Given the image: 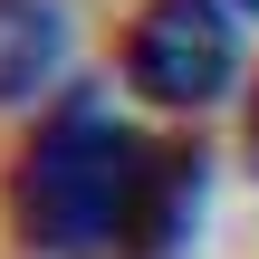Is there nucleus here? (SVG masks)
Returning <instances> with one entry per match:
<instances>
[{
    "instance_id": "obj_1",
    "label": "nucleus",
    "mask_w": 259,
    "mask_h": 259,
    "mask_svg": "<svg viewBox=\"0 0 259 259\" xmlns=\"http://www.w3.org/2000/svg\"><path fill=\"white\" fill-rule=\"evenodd\" d=\"M154 154L115 106H96L87 87H67L38 135L10 163V231L29 259H125L144 192H154Z\"/></svg>"
},
{
    "instance_id": "obj_2",
    "label": "nucleus",
    "mask_w": 259,
    "mask_h": 259,
    "mask_svg": "<svg viewBox=\"0 0 259 259\" xmlns=\"http://www.w3.org/2000/svg\"><path fill=\"white\" fill-rule=\"evenodd\" d=\"M125 87L163 115H202L240 87V0H144L125 19Z\"/></svg>"
},
{
    "instance_id": "obj_3",
    "label": "nucleus",
    "mask_w": 259,
    "mask_h": 259,
    "mask_svg": "<svg viewBox=\"0 0 259 259\" xmlns=\"http://www.w3.org/2000/svg\"><path fill=\"white\" fill-rule=\"evenodd\" d=\"M77 10L67 0H0V106H38L67 67Z\"/></svg>"
},
{
    "instance_id": "obj_4",
    "label": "nucleus",
    "mask_w": 259,
    "mask_h": 259,
    "mask_svg": "<svg viewBox=\"0 0 259 259\" xmlns=\"http://www.w3.org/2000/svg\"><path fill=\"white\" fill-rule=\"evenodd\" d=\"M202 192H211L202 144H163V154H154L144 221H135V250H125V259H183V250H192V231H202Z\"/></svg>"
},
{
    "instance_id": "obj_5",
    "label": "nucleus",
    "mask_w": 259,
    "mask_h": 259,
    "mask_svg": "<svg viewBox=\"0 0 259 259\" xmlns=\"http://www.w3.org/2000/svg\"><path fill=\"white\" fill-rule=\"evenodd\" d=\"M250 163H259V96H250Z\"/></svg>"
},
{
    "instance_id": "obj_6",
    "label": "nucleus",
    "mask_w": 259,
    "mask_h": 259,
    "mask_svg": "<svg viewBox=\"0 0 259 259\" xmlns=\"http://www.w3.org/2000/svg\"><path fill=\"white\" fill-rule=\"evenodd\" d=\"M240 10H259V0H240Z\"/></svg>"
}]
</instances>
